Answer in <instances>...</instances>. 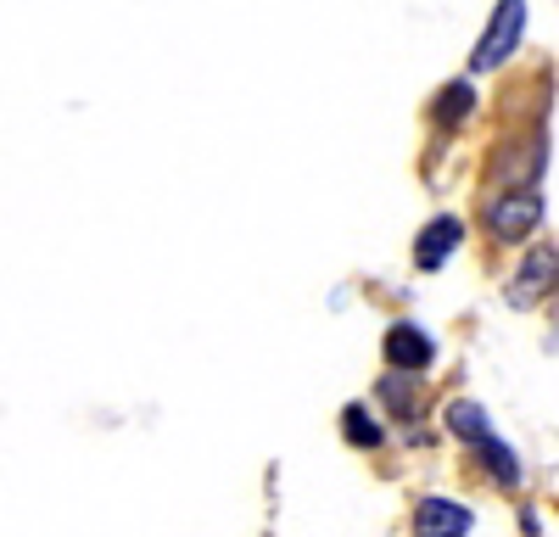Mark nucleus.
I'll return each instance as SVG.
<instances>
[{"mask_svg": "<svg viewBox=\"0 0 559 537\" xmlns=\"http://www.w3.org/2000/svg\"><path fill=\"white\" fill-rule=\"evenodd\" d=\"M521 34H526V0H498L492 17H487V34L476 39V57H471V68H476V73L503 68L509 57H515Z\"/></svg>", "mask_w": 559, "mask_h": 537, "instance_id": "nucleus-1", "label": "nucleus"}, {"mask_svg": "<svg viewBox=\"0 0 559 537\" xmlns=\"http://www.w3.org/2000/svg\"><path fill=\"white\" fill-rule=\"evenodd\" d=\"M559 291V247H532L521 263H515V275H509L503 297L515 302V308H537Z\"/></svg>", "mask_w": 559, "mask_h": 537, "instance_id": "nucleus-2", "label": "nucleus"}, {"mask_svg": "<svg viewBox=\"0 0 559 537\" xmlns=\"http://www.w3.org/2000/svg\"><path fill=\"white\" fill-rule=\"evenodd\" d=\"M543 224V196L537 191H503L492 207H487V230L498 241H526Z\"/></svg>", "mask_w": 559, "mask_h": 537, "instance_id": "nucleus-3", "label": "nucleus"}, {"mask_svg": "<svg viewBox=\"0 0 559 537\" xmlns=\"http://www.w3.org/2000/svg\"><path fill=\"white\" fill-rule=\"evenodd\" d=\"M459 241H464V224H459V213H437L426 230L414 236V263L426 268V275H437V268L459 252Z\"/></svg>", "mask_w": 559, "mask_h": 537, "instance_id": "nucleus-4", "label": "nucleus"}, {"mask_svg": "<svg viewBox=\"0 0 559 537\" xmlns=\"http://www.w3.org/2000/svg\"><path fill=\"white\" fill-rule=\"evenodd\" d=\"M476 515L459 499H419L414 504V537H471Z\"/></svg>", "mask_w": 559, "mask_h": 537, "instance_id": "nucleus-5", "label": "nucleus"}, {"mask_svg": "<svg viewBox=\"0 0 559 537\" xmlns=\"http://www.w3.org/2000/svg\"><path fill=\"white\" fill-rule=\"evenodd\" d=\"M381 353H386V365L392 370H408V375H419V370H431V358H437V347H431V336L419 331V325H392L386 336H381Z\"/></svg>", "mask_w": 559, "mask_h": 537, "instance_id": "nucleus-6", "label": "nucleus"}, {"mask_svg": "<svg viewBox=\"0 0 559 537\" xmlns=\"http://www.w3.org/2000/svg\"><path fill=\"white\" fill-rule=\"evenodd\" d=\"M376 392H381V403H386L397 420H414L419 409H426V392H419V381H414L408 370H386Z\"/></svg>", "mask_w": 559, "mask_h": 537, "instance_id": "nucleus-7", "label": "nucleus"}, {"mask_svg": "<svg viewBox=\"0 0 559 537\" xmlns=\"http://www.w3.org/2000/svg\"><path fill=\"white\" fill-rule=\"evenodd\" d=\"M471 112H476V90H471V79H453V84L437 90V102H431V123H437V129H459Z\"/></svg>", "mask_w": 559, "mask_h": 537, "instance_id": "nucleus-8", "label": "nucleus"}, {"mask_svg": "<svg viewBox=\"0 0 559 537\" xmlns=\"http://www.w3.org/2000/svg\"><path fill=\"white\" fill-rule=\"evenodd\" d=\"M448 431H453L464 448H481V442L492 437V426H487V415H481V403H471V397L448 403Z\"/></svg>", "mask_w": 559, "mask_h": 537, "instance_id": "nucleus-9", "label": "nucleus"}, {"mask_svg": "<svg viewBox=\"0 0 559 537\" xmlns=\"http://www.w3.org/2000/svg\"><path fill=\"white\" fill-rule=\"evenodd\" d=\"M342 431H347L353 448H381L386 442V426L369 415V403H347V409H342Z\"/></svg>", "mask_w": 559, "mask_h": 537, "instance_id": "nucleus-10", "label": "nucleus"}, {"mask_svg": "<svg viewBox=\"0 0 559 537\" xmlns=\"http://www.w3.org/2000/svg\"><path fill=\"white\" fill-rule=\"evenodd\" d=\"M476 454H481V465H487L503 487H521V460H515V448H509L503 437H487V442L476 448Z\"/></svg>", "mask_w": 559, "mask_h": 537, "instance_id": "nucleus-11", "label": "nucleus"}]
</instances>
